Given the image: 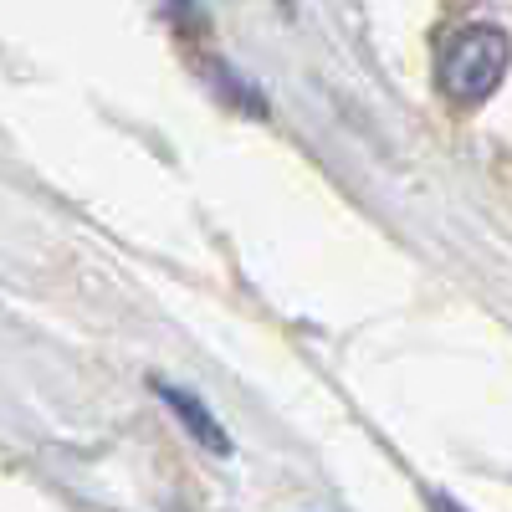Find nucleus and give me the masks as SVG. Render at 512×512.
<instances>
[{"instance_id":"obj_2","label":"nucleus","mask_w":512,"mask_h":512,"mask_svg":"<svg viewBox=\"0 0 512 512\" xmlns=\"http://www.w3.org/2000/svg\"><path fill=\"white\" fill-rule=\"evenodd\" d=\"M154 395L169 405V410H175L180 415V425H185V431L200 441V446H210V451H216V456H231V441H226V431H221V420L216 415H210L190 390H180V384H169V379H154Z\"/></svg>"},{"instance_id":"obj_3","label":"nucleus","mask_w":512,"mask_h":512,"mask_svg":"<svg viewBox=\"0 0 512 512\" xmlns=\"http://www.w3.org/2000/svg\"><path fill=\"white\" fill-rule=\"evenodd\" d=\"M431 507H436V512H466V507H461V502H451V497H441V492H436V497H431Z\"/></svg>"},{"instance_id":"obj_4","label":"nucleus","mask_w":512,"mask_h":512,"mask_svg":"<svg viewBox=\"0 0 512 512\" xmlns=\"http://www.w3.org/2000/svg\"><path fill=\"white\" fill-rule=\"evenodd\" d=\"M282 6H287V11H292V0H282Z\"/></svg>"},{"instance_id":"obj_1","label":"nucleus","mask_w":512,"mask_h":512,"mask_svg":"<svg viewBox=\"0 0 512 512\" xmlns=\"http://www.w3.org/2000/svg\"><path fill=\"white\" fill-rule=\"evenodd\" d=\"M507 57H512L507 31H497V26H461L441 47V67H436L441 93L451 103H466V108L482 103L507 77Z\"/></svg>"}]
</instances>
